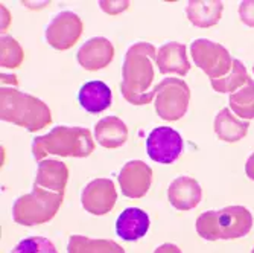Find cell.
<instances>
[{"instance_id": "obj_1", "label": "cell", "mask_w": 254, "mask_h": 253, "mask_svg": "<svg viewBox=\"0 0 254 253\" xmlns=\"http://www.w3.org/2000/svg\"><path fill=\"white\" fill-rule=\"evenodd\" d=\"M154 61H157L155 46L146 41L131 44L122 64L121 93L132 105H146L155 99Z\"/></svg>"}, {"instance_id": "obj_2", "label": "cell", "mask_w": 254, "mask_h": 253, "mask_svg": "<svg viewBox=\"0 0 254 253\" xmlns=\"http://www.w3.org/2000/svg\"><path fill=\"white\" fill-rule=\"evenodd\" d=\"M0 118L31 133L40 131L52 122V113L41 99L23 91L2 85L0 90Z\"/></svg>"}, {"instance_id": "obj_3", "label": "cell", "mask_w": 254, "mask_h": 253, "mask_svg": "<svg viewBox=\"0 0 254 253\" xmlns=\"http://www.w3.org/2000/svg\"><path fill=\"white\" fill-rule=\"evenodd\" d=\"M95 151V141L88 128L58 125L48 134L37 136L32 141V154L37 162L46 156L87 157Z\"/></svg>"}, {"instance_id": "obj_4", "label": "cell", "mask_w": 254, "mask_h": 253, "mask_svg": "<svg viewBox=\"0 0 254 253\" xmlns=\"http://www.w3.org/2000/svg\"><path fill=\"white\" fill-rule=\"evenodd\" d=\"M195 227L198 235L207 241L242 238L251 231L253 215L244 206H227L219 211L202 212Z\"/></svg>"}, {"instance_id": "obj_5", "label": "cell", "mask_w": 254, "mask_h": 253, "mask_svg": "<svg viewBox=\"0 0 254 253\" xmlns=\"http://www.w3.org/2000/svg\"><path fill=\"white\" fill-rule=\"evenodd\" d=\"M64 194H58L34 185L31 194L18 197L12 204V218L21 226H38L51 221L63 203Z\"/></svg>"}, {"instance_id": "obj_6", "label": "cell", "mask_w": 254, "mask_h": 253, "mask_svg": "<svg viewBox=\"0 0 254 253\" xmlns=\"http://www.w3.org/2000/svg\"><path fill=\"white\" fill-rule=\"evenodd\" d=\"M155 111L163 121H178L188 111L190 88L180 78H165L155 87Z\"/></svg>"}, {"instance_id": "obj_7", "label": "cell", "mask_w": 254, "mask_h": 253, "mask_svg": "<svg viewBox=\"0 0 254 253\" xmlns=\"http://www.w3.org/2000/svg\"><path fill=\"white\" fill-rule=\"evenodd\" d=\"M189 48L192 60L210 78V81L221 80L232 71L235 58H232L222 44L205 38H198L190 43Z\"/></svg>"}, {"instance_id": "obj_8", "label": "cell", "mask_w": 254, "mask_h": 253, "mask_svg": "<svg viewBox=\"0 0 254 253\" xmlns=\"http://www.w3.org/2000/svg\"><path fill=\"white\" fill-rule=\"evenodd\" d=\"M82 34V20L72 11H61L46 28V41L57 51L73 48Z\"/></svg>"}, {"instance_id": "obj_9", "label": "cell", "mask_w": 254, "mask_h": 253, "mask_svg": "<svg viewBox=\"0 0 254 253\" xmlns=\"http://www.w3.org/2000/svg\"><path fill=\"white\" fill-rule=\"evenodd\" d=\"M146 153L157 164H174L183 153V137L171 127H157L148 136Z\"/></svg>"}, {"instance_id": "obj_10", "label": "cell", "mask_w": 254, "mask_h": 253, "mask_svg": "<svg viewBox=\"0 0 254 253\" xmlns=\"http://www.w3.org/2000/svg\"><path fill=\"white\" fill-rule=\"evenodd\" d=\"M116 200V186L110 178H95L88 181V185H85L81 194L82 208L93 215L108 214L114 208Z\"/></svg>"}, {"instance_id": "obj_11", "label": "cell", "mask_w": 254, "mask_h": 253, "mask_svg": "<svg viewBox=\"0 0 254 253\" xmlns=\"http://www.w3.org/2000/svg\"><path fill=\"white\" fill-rule=\"evenodd\" d=\"M118 180L125 197L142 198L151 188L152 169L142 160H131L124 165Z\"/></svg>"}, {"instance_id": "obj_12", "label": "cell", "mask_w": 254, "mask_h": 253, "mask_svg": "<svg viewBox=\"0 0 254 253\" xmlns=\"http://www.w3.org/2000/svg\"><path fill=\"white\" fill-rule=\"evenodd\" d=\"M114 57V46L105 37H93L87 40L76 54V60L85 71L95 72L107 67Z\"/></svg>"}, {"instance_id": "obj_13", "label": "cell", "mask_w": 254, "mask_h": 253, "mask_svg": "<svg viewBox=\"0 0 254 253\" xmlns=\"http://www.w3.org/2000/svg\"><path fill=\"white\" fill-rule=\"evenodd\" d=\"M157 66L161 74H177L186 77L190 72L186 46L178 41H168L157 51Z\"/></svg>"}, {"instance_id": "obj_14", "label": "cell", "mask_w": 254, "mask_h": 253, "mask_svg": "<svg viewBox=\"0 0 254 253\" xmlns=\"http://www.w3.org/2000/svg\"><path fill=\"white\" fill-rule=\"evenodd\" d=\"M169 203L178 211H190L202 198V189L199 183L188 175L177 177L168 189Z\"/></svg>"}, {"instance_id": "obj_15", "label": "cell", "mask_w": 254, "mask_h": 253, "mask_svg": "<svg viewBox=\"0 0 254 253\" xmlns=\"http://www.w3.org/2000/svg\"><path fill=\"white\" fill-rule=\"evenodd\" d=\"M149 226L151 220L145 211L138 208H128L116 221V234L124 241H137L148 234Z\"/></svg>"}, {"instance_id": "obj_16", "label": "cell", "mask_w": 254, "mask_h": 253, "mask_svg": "<svg viewBox=\"0 0 254 253\" xmlns=\"http://www.w3.org/2000/svg\"><path fill=\"white\" fill-rule=\"evenodd\" d=\"M78 101L85 111L98 114L111 105L113 93L104 81H88L79 88Z\"/></svg>"}, {"instance_id": "obj_17", "label": "cell", "mask_w": 254, "mask_h": 253, "mask_svg": "<svg viewBox=\"0 0 254 253\" xmlns=\"http://www.w3.org/2000/svg\"><path fill=\"white\" fill-rule=\"evenodd\" d=\"M68 180V169L60 160H41L38 162L35 185L58 194H64Z\"/></svg>"}, {"instance_id": "obj_18", "label": "cell", "mask_w": 254, "mask_h": 253, "mask_svg": "<svg viewBox=\"0 0 254 253\" xmlns=\"http://www.w3.org/2000/svg\"><path fill=\"white\" fill-rule=\"evenodd\" d=\"M222 11L224 5L218 0H190L186 6L189 21L198 28L215 26L222 17Z\"/></svg>"}, {"instance_id": "obj_19", "label": "cell", "mask_w": 254, "mask_h": 253, "mask_svg": "<svg viewBox=\"0 0 254 253\" xmlns=\"http://www.w3.org/2000/svg\"><path fill=\"white\" fill-rule=\"evenodd\" d=\"M95 137L104 148H119L128 139V127L118 116H105L95 125Z\"/></svg>"}, {"instance_id": "obj_20", "label": "cell", "mask_w": 254, "mask_h": 253, "mask_svg": "<svg viewBox=\"0 0 254 253\" xmlns=\"http://www.w3.org/2000/svg\"><path fill=\"white\" fill-rule=\"evenodd\" d=\"M250 128L248 121H239L230 108H222L215 118V133L219 141L238 142L247 136Z\"/></svg>"}, {"instance_id": "obj_21", "label": "cell", "mask_w": 254, "mask_h": 253, "mask_svg": "<svg viewBox=\"0 0 254 253\" xmlns=\"http://www.w3.org/2000/svg\"><path fill=\"white\" fill-rule=\"evenodd\" d=\"M67 253H125V250L111 240H95L82 235L68 238Z\"/></svg>"}, {"instance_id": "obj_22", "label": "cell", "mask_w": 254, "mask_h": 253, "mask_svg": "<svg viewBox=\"0 0 254 253\" xmlns=\"http://www.w3.org/2000/svg\"><path fill=\"white\" fill-rule=\"evenodd\" d=\"M230 110L235 111L241 119H254V81L250 78L248 83L230 95Z\"/></svg>"}, {"instance_id": "obj_23", "label": "cell", "mask_w": 254, "mask_h": 253, "mask_svg": "<svg viewBox=\"0 0 254 253\" xmlns=\"http://www.w3.org/2000/svg\"><path fill=\"white\" fill-rule=\"evenodd\" d=\"M248 80L250 77L247 74V67L239 60L235 58L232 71L221 80H213L212 87L215 91H219V93H235L236 90H239L248 83Z\"/></svg>"}, {"instance_id": "obj_24", "label": "cell", "mask_w": 254, "mask_h": 253, "mask_svg": "<svg viewBox=\"0 0 254 253\" xmlns=\"http://www.w3.org/2000/svg\"><path fill=\"white\" fill-rule=\"evenodd\" d=\"M2 57H0V64L5 69H15L23 61V49L17 40L11 35H2Z\"/></svg>"}, {"instance_id": "obj_25", "label": "cell", "mask_w": 254, "mask_h": 253, "mask_svg": "<svg viewBox=\"0 0 254 253\" xmlns=\"http://www.w3.org/2000/svg\"><path fill=\"white\" fill-rule=\"evenodd\" d=\"M11 253H58L55 244L44 237H29L15 244Z\"/></svg>"}, {"instance_id": "obj_26", "label": "cell", "mask_w": 254, "mask_h": 253, "mask_svg": "<svg viewBox=\"0 0 254 253\" xmlns=\"http://www.w3.org/2000/svg\"><path fill=\"white\" fill-rule=\"evenodd\" d=\"M239 17L244 25L254 28V0H247L241 2L239 5Z\"/></svg>"}, {"instance_id": "obj_27", "label": "cell", "mask_w": 254, "mask_h": 253, "mask_svg": "<svg viewBox=\"0 0 254 253\" xmlns=\"http://www.w3.org/2000/svg\"><path fill=\"white\" fill-rule=\"evenodd\" d=\"M128 6H129V2H99V8L110 15L121 14Z\"/></svg>"}, {"instance_id": "obj_28", "label": "cell", "mask_w": 254, "mask_h": 253, "mask_svg": "<svg viewBox=\"0 0 254 253\" xmlns=\"http://www.w3.org/2000/svg\"><path fill=\"white\" fill-rule=\"evenodd\" d=\"M154 253H181L180 247H177L175 244L166 243V244H161L160 247H157L154 250Z\"/></svg>"}, {"instance_id": "obj_29", "label": "cell", "mask_w": 254, "mask_h": 253, "mask_svg": "<svg viewBox=\"0 0 254 253\" xmlns=\"http://www.w3.org/2000/svg\"><path fill=\"white\" fill-rule=\"evenodd\" d=\"M0 9H2V35H3V32L9 28V21H11V17H9V12H8V9L2 5L0 6Z\"/></svg>"}, {"instance_id": "obj_30", "label": "cell", "mask_w": 254, "mask_h": 253, "mask_svg": "<svg viewBox=\"0 0 254 253\" xmlns=\"http://www.w3.org/2000/svg\"><path fill=\"white\" fill-rule=\"evenodd\" d=\"M245 172L247 175L254 181V153L248 157L247 160V164H245Z\"/></svg>"}, {"instance_id": "obj_31", "label": "cell", "mask_w": 254, "mask_h": 253, "mask_svg": "<svg viewBox=\"0 0 254 253\" xmlns=\"http://www.w3.org/2000/svg\"><path fill=\"white\" fill-rule=\"evenodd\" d=\"M253 72H254V66H253Z\"/></svg>"}, {"instance_id": "obj_32", "label": "cell", "mask_w": 254, "mask_h": 253, "mask_svg": "<svg viewBox=\"0 0 254 253\" xmlns=\"http://www.w3.org/2000/svg\"><path fill=\"white\" fill-rule=\"evenodd\" d=\"M251 253H254V249H253V252H251Z\"/></svg>"}]
</instances>
